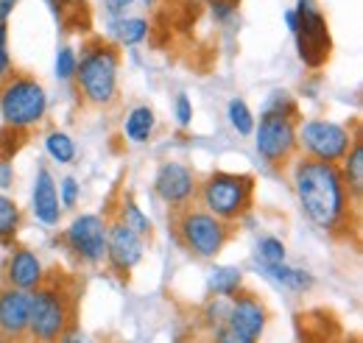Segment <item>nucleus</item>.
<instances>
[{
	"label": "nucleus",
	"instance_id": "nucleus-22",
	"mask_svg": "<svg viewBox=\"0 0 363 343\" xmlns=\"http://www.w3.org/2000/svg\"><path fill=\"white\" fill-rule=\"evenodd\" d=\"M148 31H151V26L143 17H118L112 23V37L118 40V45H126V47L140 45L148 37Z\"/></svg>",
	"mask_w": 363,
	"mask_h": 343
},
{
	"label": "nucleus",
	"instance_id": "nucleus-5",
	"mask_svg": "<svg viewBox=\"0 0 363 343\" xmlns=\"http://www.w3.org/2000/svg\"><path fill=\"white\" fill-rule=\"evenodd\" d=\"M177 237L179 243L199 259H213L224 252L232 237L227 220L210 215L204 207H182L177 210Z\"/></svg>",
	"mask_w": 363,
	"mask_h": 343
},
{
	"label": "nucleus",
	"instance_id": "nucleus-42",
	"mask_svg": "<svg viewBox=\"0 0 363 343\" xmlns=\"http://www.w3.org/2000/svg\"><path fill=\"white\" fill-rule=\"evenodd\" d=\"M143 3H145V6H151V3H154V0H143Z\"/></svg>",
	"mask_w": 363,
	"mask_h": 343
},
{
	"label": "nucleus",
	"instance_id": "nucleus-7",
	"mask_svg": "<svg viewBox=\"0 0 363 343\" xmlns=\"http://www.w3.org/2000/svg\"><path fill=\"white\" fill-rule=\"evenodd\" d=\"M296 50L305 67L321 70L333 53V37L324 11L318 9V0H296Z\"/></svg>",
	"mask_w": 363,
	"mask_h": 343
},
{
	"label": "nucleus",
	"instance_id": "nucleus-2",
	"mask_svg": "<svg viewBox=\"0 0 363 343\" xmlns=\"http://www.w3.org/2000/svg\"><path fill=\"white\" fill-rule=\"evenodd\" d=\"M118 67H121L118 45L95 40L82 50L73 81L90 106H109L118 98Z\"/></svg>",
	"mask_w": 363,
	"mask_h": 343
},
{
	"label": "nucleus",
	"instance_id": "nucleus-36",
	"mask_svg": "<svg viewBox=\"0 0 363 343\" xmlns=\"http://www.w3.org/2000/svg\"><path fill=\"white\" fill-rule=\"evenodd\" d=\"M11 73H14V67H11V56H9L6 47H0V84H3Z\"/></svg>",
	"mask_w": 363,
	"mask_h": 343
},
{
	"label": "nucleus",
	"instance_id": "nucleus-11",
	"mask_svg": "<svg viewBox=\"0 0 363 343\" xmlns=\"http://www.w3.org/2000/svg\"><path fill=\"white\" fill-rule=\"evenodd\" d=\"M196 190H199L196 173H193V168H187L184 162L168 159V162H162V165L157 168L154 193H157L160 201H165L168 207H174V210L187 207V204L196 198Z\"/></svg>",
	"mask_w": 363,
	"mask_h": 343
},
{
	"label": "nucleus",
	"instance_id": "nucleus-32",
	"mask_svg": "<svg viewBox=\"0 0 363 343\" xmlns=\"http://www.w3.org/2000/svg\"><path fill=\"white\" fill-rule=\"evenodd\" d=\"M238 6H240V0H210V11L218 23H229L235 17Z\"/></svg>",
	"mask_w": 363,
	"mask_h": 343
},
{
	"label": "nucleus",
	"instance_id": "nucleus-17",
	"mask_svg": "<svg viewBox=\"0 0 363 343\" xmlns=\"http://www.w3.org/2000/svg\"><path fill=\"white\" fill-rule=\"evenodd\" d=\"M266 274V279H272L274 285L291 291V293H305L316 285L313 274H308L305 268H294V265H285V262H263L260 268Z\"/></svg>",
	"mask_w": 363,
	"mask_h": 343
},
{
	"label": "nucleus",
	"instance_id": "nucleus-6",
	"mask_svg": "<svg viewBox=\"0 0 363 343\" xmlns=\"http://www.w3.org/2000/svg\"><path fill=\"white\" fill-rule=\"evenodd\" d=\"M73 321V301L67 291L43 282L31 293V318H28V332L40 343H56L59 335L70 327Z\"/></svg>",
	"mask_w": 363,
	"mask_h": 343
},
{
	"label": "nucleus",
	"instance_id": "nucleus-4",
	"mask_svg": "<svg viewBox=\"0 0 363 343\" xmlns=\"http://www.w3.org/2000/svg\"><path fill=\"white\" fill-rule=\"evenodd\" d=\"M48 112V92L34 76L11 73L0 84V118L6 126L31 129L43 123Z\"/></svg>",
	"mask_w": 363,
	"mask_h": 343
},
{
	"label": "nucleus",
	"instance_id": "nucleus-31",
	"mask_svg": "<svg viewBox=\"0 0 363 343\" xmlns=\"http://www.w3.org/2000/svg\"><path fill=\"white\" fill-rule=\"evenodd\" d=\"M56 190H59L62 210H73V207H76V201H79V196H82V187H79L76 176H65V179H62V184H59Z\"/></svg>",
	"mask_w": 363,
	"mask_h": 343
},
{
	"label": "nucleus",
	"instance_id": "nucleus-43",
	"mask_svg": "<svg viewBox=\"0 0 363 343\" xmlns=\"http://www.w3.org/2000/svg\"><path fill=\"white\" fill-rule=\"evenodd\" d=\"M352 343H361V341H358V338H355V341H352Z\"/></svg>",
	"mask_w": 363,
	"mask_h": 343
},
{
	"label": "nucleus",
	"instance_id": "nucleus-21",
	"mask_svg": "<svg viewBox=\"0 0 363 343\" xmlns=\"http://www.w3.org/2000/svg\"><path fill=\"white\" fill-rule=\"evenodd\" d=\"M240 285H243V274L240 268H232V265H218L207 276V291L218 299H232L235 293H240Z\"/></svg>",
	"mask_w": 363,
	"mask_h": 343
},
{
	"label": "nucleus",
	"instance_id": "nucleus-28",
	"mask_svg": "<svg viewBox=\"0 0 363 343\" xmlns=\"http://www.w3.org/2000/svg\"><path fill=\"white\" fill-rule=\"evenodd\" d=\"M76 64H79V53H76V47L62 45V47L56 50V79H59V81H73V76H76Z\"/></svg>",
	"mask_w": 363,
	"mask_h": 343
},
{
	"label": "nucleus",
	"instance_id": "nucleus-39",
	"mask_svg": "<svg viewBox=\"0 0 363 343\" xmlns=\"http://www.w3.org/2000/svg\"><path fill=\"white\" fill-rule=\"evenodd\" d=\"M216 343H243V341H238V338L229 332L227 327H224V330H218V335H216Z\"/></svg>",
	"mask_w": 363,
	"mask_h": 343
},
{
	"label": "nucleus",
	"instance_id": "nucleus-34",
	"mask_svg": "<svg viewBox=\"0 0 363 343\" xmlns=\"http://www.w3.org/2000/svg\"><path fill=\"white\" fill-rule=\"evenodd\" d=\"M59 343H87V335L76 327H67L62 335H59Z\"/></svg>",
	"mask_w": 363,
	"mask_h": 343
},
{
	"label": "nucleus",
	"instance_id": "nucleus-40",
	"mask_svg": "<svg viewBox=\"0 0 363 343\" xmlns=\"http://www.w3.org/2000/svg\"><path fill=\"white\" fill-rule=\"evenodd\" d=\"M285 26H288V31H291V34L296 31V11H294V9H288V11H285Z\"/></svg>",
	"mask_w": 363,
	"mask_h": 343
},
{
	"label": "nucleus",
	"instance_id": "nucleus-8",
	"mask_svg": "<svg viewBox=\"0 0 363 343\" xmlns=\"http://www.w3.org/2000/svg\"><path fill=\"white\" fill-rule=\"evenodd\" d=\"M355 137L358 134H352L344 123L313 118V120H305L296 126V148H302L311 159L338 165L347 157Z\"/></svg>",
	"mask_w": 363,
	"mask_h": 343
},
{
	"label": "nucleus",
	"instance_id": "nucleus-13",
	"mask_svg": "<svg viewBox=\"0 0 363 343\" xmlns=\"http://www.w3.org/2000/svg\"><path fill=\"white\" fill-rule=\"evenodd\" d=\"M143 254H145V237H140L121 220H112L106 226V259H109L112 271L129 274L132 268L140 265Z\"/></svg>",
	"mask_w": 363,
	"mask_h": 343
},
{
	"label": "nucleus",
	"instance_id": "nucleus-25",
	"mask_svg": "<svg viewBox=\"0 0 363 343\" xmlns=\"http://www.w3.org/2000/svg\"><path fill=\"white\" fill-rule=\"evenodd\" d=\"M118 220L123 223V226H129L132 232H137L140 237H148L151 235V220H148V215L143 213L140 207H137L135 198H123L121 201V210H118Z\"/></svg>",
	"mask_w": 363,
	"mask_h": 343
},
{
	"label": "nucleus",
	"instance_id": "nucleus-14",
	"mask_svg": "<svg viewBox=\"0 0 363 343\" xmlns=\"http://www.w3.org/2000/svg\"><path fill=\"white\" fill-rule=\"evenodd\" d=\"M28 318H31V293L20 288H3L0 291V332L6 338H23L28 335Z\"/></svg>",
	"mask_w": 363,
	"mask_h": 343
},
{
	"label": "nucleus",
	"instance_id": "nucleus-16",
	"mask_svg": "<svg viewBox=\"0 0 363 343\" xmlns=\"http://www.w3.org/2000/svg\"><path fill=\"white\" fill-rule=\"evenodd\" d=\"M31 210L37 215V220L43 226H56L59 218H62V204H59V190H56V181L48 168L37 171L34 179V193H31Z\"/></svg>",
	"mask_w": 363,
	"mask_h": 343
},
{
	"label": "nucleus",
	"instance_id": "nucleus-26",
	"mask_svg": "<svg viewBox=\"0 0 363 343\" xmlns=\"http://www.w3.org/2000/svg\"><path fill=\"white\" fill-rule=\"evenodd\" d=\"M227 118H229V126L238 131L240 137H249L252 131H255V115H252V109H249V103L243 101V98H232L227 106Z\"/></svg>",
	"mask_w": 363,
	"mask_h": 343
},
{
	"label": "nucleus",
	"instance_id": "nucleus-23",
	"mask_svg": "<svg viewBox=\"0 0 363 343\" xmlns=\"http://www.w3.org/2000/svg\"><path fill=\"white\" fill-rule=\"evenodd\" d=\"M20 223H23V213L17 207L14 198L9 196H0V243H11L14 235L20 232Z\"/></svg>",
	"mask_w": 363,
	"mask_h": 343
},
{
	"label": "nucleus",
	"instance_id": "nucleus-29",
	"mask_svg": "<svg viewBox=\"0 0 363 343\" xmlns=\"http://www.w3.org/2000/svg\"><path fill=\"white\" fill-rule=\"evenodd\" d=\"M257 257L260 262H285V243L279 237H260L257 240Z\"/></svg>",
	"mask_w": 363,
	"mask_h": 343
},
{
	"label": "nucleus",
	"instance_id": "nucleus-19",
	"mask_svg": "<svg viewBox=\"0 0 363 343\" xmlns=\"http://www.w3.org/2000/svg\"><path fill=\"white\" fill-rule=\"evenodd\" d=\"M65 31L73 34H87L92 28V11L87 0H59V9L53 14Z\"/></svg>",
	"mask_w": 363,
	"mask_h": 343
},
{
	"label": "nucleus",
	"instance_id": "nucleus-15",
	"mask_svg": "<svg viewBox=\"0 0 363 343\" xmlns=\"http://www.w3.org/2000/svg\"><path fill=\"white\" fill-rule=\"evenodd\" d=\"M6 279L11 288H20V291H34L45 282V268H43V259L37 257L31 249H23L17 246L11 252V257L6 262Z\"/></svg>",
	"mask_w": 363,
	"mask_h": 343
},
{
	"label": "nucleus",
	"instance_id": "nucleus-37",
	"mask_svg": "<svg viewBox=\"0 0 363 343\" xmlns=\"http://www.w3.org/2000/svg\"><path fill=\"white\" fill-rule=\"evenodd\" d=\"M11 181H14V168H11V162H0V187L6 190V187H11Z\"/></svg>",
	"mask_w": 363,
	"mask_h": 343
},
{
	"label": "nucleus",
	"instance_id": "nucleus-41",
	"mask_svg": "<svg viewBox=\"0 0 363 343\" xmlns=\"http://www.w3.org/2000/svg\"><path fill=\"white\" fill-rule=\"evenodd\" d=\"M0 47L9 50V23H0Z\"/></svg>",
	"mask_w": 363,
	"mask_h": 343
},
{
	"label": "nucleus",
	"instance_id": "nucleus-24",
	"mask_svg": "<svg viewBox=\"0 0 363 343\" xmlns=\"http://www.w3.org/2000/svg\"><path fill=\"white\" fill-rule=\"evenodd\" d=\"M45 151L48 157L59 165H70L76 162V142L70 140L67 131H50L45 137Z\"/></svg>",
	"mask_w": 363,
	"mask_h": 343
},
{
	"label": "nucleus",
	"instance_id": "nucleus-9",
	"mask_svg": "<svg viewBox=\"0 0 363 343\" xmlns=\"http://www.w3.org/2000/svg\"><path fill=\"white\" fill-rule=\"evenodd\" d=\"M252 134H255L257 154L269 165H282L296 154V118L263 112L260 126H255Z\"/></svg>",
	"mask_w": 363,
	"mask_h": 343
},
{
	"label": "nucleus",
	"instance_id": "nucleus-38",
	"mask_svg": "<svg viewBox=\"0 0 363 343\" xmlns=\"http://www.w3.org/2000/svg\"><path fill=\"white\" fill-rule=\"evenodd\" d=\"M17 6H20V0H0V23H9V17L14 14Z\"/></svg>",
	"mask_w": 363,
	"mask_h": 343
},
{
	"label": "nucleus",
	"instance_id": "nucleus-35",
	"mask_svg": "<svg viewBox=\"0 0 363 343\" xmlns=\"http://www.w3.org/2000/svg\"><path fill=\"white\" fill-rule=\"evenodd\" d=\"M132 3H135V0H104L106 11H109L112 17H118V14H126V9H129Z\"/></svg>",
	"mask_w": 363,
	"mask_h": 343
},
{
	"label": "nucleus",
	"instance_id": "nucleus-33",
	"mask_svg": "<svg viewBox=\"0 0 363 343\" xmlns=\"http://www.w3.org/2000/svg\"><path fill=\"white\" fill-rule=\"evenodd\" d=\"M177 123L182 129H187L193 123V103L187 95H177Z\"/></svg>",
	"mask_w": 363,
	"mask_h": 343
},
{
	"label": "nucleus",
	"instance_id": "nucleus-20",
	"mask_svg": "<svg viewBox=\"0 0 363 343\" xmlns=\"http://www.w3.org/2000/svg\"><path fill=\"white\" fill-rule=\"evenodd\" d=\"M154 129H157V115H154V109L145 106V103L135 106V109L126 115V120H123V137H126L129 142H137V145H140V142H148Z\"/></svg>",
	"mask_w": 363,
	"mask_h": 343
},
{
	"label": "nucleus",
	"instance_id": "nucleus-12",
	"mask_svg": "<svg viewBox=\"0 0 363 343\" xmlns=\"http://www.w3.org/2000/svg\"><path fill=\"white\" fill-rule=\"evenodd\" d=\"M266 304L252 293H235L227 313V330L243 343H257L266 330Z\"/></svg>",
	"mask_w": 363,
	"mask_h": 343
},
{
	"label": "nucleus",
	"instance_id": "nucleus-1",
	"mask_svg": "<svg viewBox=\"0 0 363 343\" xmlns=\"http://www.w3.org/2000/svg\"><path fill=\"white\" fill-rule=\"evenodd\" d=\"M294 190L302 213L318 229L341 232L352 218V196L341 179V168L333 162H318L311 157L296 159L294 165Z\"/></svg>",
	"mask_w": 363,
	"mask_h": 343
},
{
	"label": "nucleus",
	"instance_id": "nucleus-18",
	"mask_svg": "<svg viewBox=\"0 0 363 343\" xmlns=\"http://www.w3.org/2000/svg\"><path fill=\"white\" fill-rule=\"evenodd\" d=\"M344 168H341V179L352 196L355 204H361V196H363V137L358 134L347 151V157L341 159Z\"/></svg>",
	"mask_w": 363,
	"mask_h": 343
},
{
	"label": "nucleus",
	"instance_id": "nucleus-27",
	"mask_svg": "<svg viewBox=\"0 0 363 343\" xmlns=\"http://www.w3.org/2000/svg\"><path fill=\"white\" fill-rule=\"evenodd\" d=\"M23 145H26V129L3 126L0 129V162H11Z\"/></svg>",
	"mask_w": 363,
	"mask_h": 343
},
{
	"label": "nucleus",
	"instance_id": "nucleus-3",
	"mask_svg": "<svg viewBox=\"0 0 363 343\" xmlns=\"http://www.w3.org/2000/svg\"><path fill=\"white\" fill-rule=\"evenodd\" d=\"M252 196H255V179L249 173L216 171L210 173L196 190L199 204L210 215H216L227 223H235L249 213Z\"/></svg>",
	"mask_w": 363,
	"mask_h": 343
},
{
	"label": "nucleus",
	"instance_id": "nucleus-10",
	"mask_svg": "<svg viewBox=\"0 0 363 343\" xmlns=\"http://www.w3.org/2000/svg\"><path fill=\"white\" fill-rule=\"evenodd\" d=\"M106 220L95 213H84L73 218V223L65 229V246L79 262L98 265L106 257Z\"/></svg>",
	"mask_w": 363,
	"mask_h": 343
},
{
	"label": "nucleus",
	"instance_id": "nucleus-30",
	"mask_svg": "<svg viewBox=\"0 0 363 343\" xmlns=\"http://www.w3.org/2000/svg\"><path fill=\"white\" fill-rule=\"evenodd\" d=\"M263 112H269V115H285V118H296V101L288 95V92H274L272 98H269V103H266V109Z\"/></svg>",
	"mask_w": 363,
	"mask_h": 343
}]
</instances>
